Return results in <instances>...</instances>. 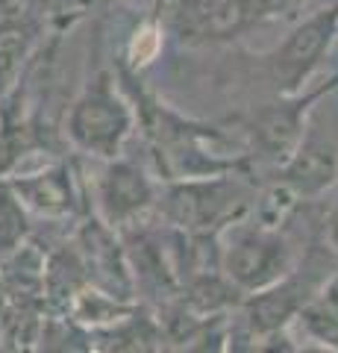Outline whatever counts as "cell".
Instances as JSON below:
<instances>
[{
    "mask_svg": "<svg viewBox=\"0 0 338 353\" xmlns=\"http://www.w3.org/2000/svg\"><path fill=\"white\" fill-rule=\"evenodd\" d=\"M303 0H177L171 15L182 44H215L297 9Z\"/></svg>",
    "mask_w": 338,
    "mask_h": 353,
    "instance_id": "1",
    "label": "cell"
},
{
    "mask_svg": "<svg viewBox=\"0 0 338 353\" xmlns=\"http://www.w3.org/2000/svg\"><path fill=\"white\" fill-rule=\"evenodd\" d=\"M300 259L294 256L288 236L279 227L253 224L235 230L233 241L221 248V271L230 277L244 294L262 292L279 283L294 271Z\"/></svg>",
    "mask_w": 338,
    "mask_h": 353,
    "instance_id": "2",
    "label": "cell"
},
{
    "mask_svg": "<svg viewBox=\"0 0 338 353\" xmlns=\"http://www.w3.org/2000/svg\"><path fill=\"white\" fill-rule=\"evenodd\" d=\"M129 130H133V109L115 92L112 77L97 74V80L68 112L71 141L92 157L118 159Z\"/></svg>",
    "mask_w": 338,
    "mask_h": 353,
    "instance_id": "3",
    "label": "cell"
},
{
    "mask_svg": "<svg viewBox=\"0 0 338 353\" xmlns=\"http://www.w3.org/2000/svg\"><path fill=\"white\" fill-rule=\"evenodd\" d=\"M247 209V194L238 183L221 174L203 180H185L173 185L165 197V215L182 230L194 233H218L226 224H235Z\"/></svg>",
    "mask_w": 338,
    "mask_h": 353,
    "instance_id": "4",
    "label": "cell"
},
{
    "mask_svg": "<svg viewBox=\"0 0 338 353\" xmlns=\"http://www.w3.org/2000/svg\"><path fill=\"white\" fill-rule=\"evenodd\" d=\"M338 36V0L324 3L318 12L288 32V39L271 53V74L282 94H297L306 88L309 77L321 68Z\"/></svg>",
    "mask_w": 338,
    "mask_h": 353,
    "instance_id": "5",
    "label": "cell"
},
{
    "mask_svg": "<svg viewBox=\"0 0 338 353\" xmlns=\"http://www.w3.org/2000/svg\"><path fill=\"white\" fill-rule=\"evenodd\" d=\"M332 88H338V74H332L318 88H306V92H297V94H282L279 103L262 106L250 118V132H253V141L262 150V157L274 159L277 165L286 162L297 150L303 136H306V130H309L306 115L312 103H318Z\"/></svg>",
    "mask_w": 338,
    "mask_h": 353,
    "instance_id": "6",
    "label": "cell"
},
{
    "mask_svg": "<svg viewBox=\"0 0 338 353\" xmlns=\"http://www.w3.org/2000/svg\"><path fill=\"white\" fill-rule=\"evenodd\" d=\"M77 250L83 256L92 285L121 297V301H129V294L136 289L133 265H129L127 250H121V245L115 241L112 224H106V221H89L80 230Z\"/></svg>",
    "mask_w": 338,
    "mask_h": 353,
    "instance_id": "7",
    "label": "cell"
},
{
    "mask_svg": "<svg viewBox=\"0 0 338 353\" xmlns=\"http://www.w3.org/2000/svg\"><path fill=\"white\" fill-rule=\"evenodd\" d=\"M156 201V189L150 176L133 162L109 159L101 180H97V203H101V215L106 224L127 227L147 212Z\"/></svg>",
    "mask_w": 338,
    "mask_h": 353,
    "instance_id": "8",
    "label": "cell"
},
{
    "mask_svg": "<svg viewBox=\"0 0 338 353\" xmlns=\"http://www.w3.org/2000/svg\"><path fill=\"white\" fill-rule=\"evenodd\" d=\"M335 180H338V150L330 139L318 136V130L309 124L297 150L279 165L277 183L286 185L297 201H309V197L324 194Z\"/></svg>",
    "mask_w": 338,
    "mask_h": 353,
    "instance_id": "9",
    "label": "cell"
},
{
    "mask_svg": "<svg viewBox=\"0 0 338 353\" xmlns=\"http://www.w3.org/2000/svg\"><path fill=\"white\" fill-rule=\"evenodd\" d=\"M12 189L27 203V209L47 218H65L77 212V189L68 165H50L36 174L12 176Z\"/></svg>",
    "mask_w": 338,
    "mask_h": 353,
    "instance_id": "10",
    "label": "cell"
},
{
    "mask_svg": "<svg viewBox=\"0 0 338 353\" xmlns=\"http://www.w3.org/2000/svg\"><path fill=\"white\" fill-rule=\"evenodd\" d=\"M30 236V218H27V203L18 197L9 180H0V262L24 248Z\"/></svg>",
    "mask_w": 338,
    "mask_h": 353,
    "instance_id": "11",
    "label": "cell"
},
{
    "mask_svg": "<svg viewBox=\"0 0 338 353\" xmlns=\"http://www.w3.org/2000/svg\"><path fill=\"white\" fill-rule=\"evenodd\" d=\"M30 30L21 27V21H3L0 24V94L12 85L21 62L30 48Z\"/></svg>",
    "mask_w": 338,
    "mask_h": 353,
    "instance_id": "12",
    "label": "cell"
},
{
    "mask_svg": "<svg viewBox=\"0 0 338 353\" xmlns=\"http://www.w3.org/2000/svg\"><path fill=\"white\" fill-rule=\"evenodd\" d=\"M324 239H326V248H330L335 256H338V201H332V206L326 209V218H324Z\"/></svg>",
    "mask_w": 338,
    "mask_h": 353,
    "instance_id": "13",
    "label": "cell"
},
{
    "mask_svg": "<svg viewBox=\"0 0 338 353\" xmlns=\"http://www.w3.org/2000/svg\"><path fill=\"white\" fill-rule=\"evenodd\" d=\"M318 301L330 309V312L338 318V271L332 274L330 280H326V285H324V292L318 294Z\"/></svg>",
    "mask_w": 338,
    "mask_h": 353,
    "instance_id": "14",
    "label": "cell"
},
{
    "mask_svg": "<svg viewBox=\"0 0 338 353\" xmlns=\"http://www.w3.org/2000/svg\"><path fill=\"white\" fill-rule=\"evenodd\" d=\"M6 301H9V285H6L3 277H0V312L6 309Z\"/></svg>",
    "mask_w": 338,
    "mask_h": 353,
    "instance_id": "15",
    "label": "cell"
}]
</instances>
